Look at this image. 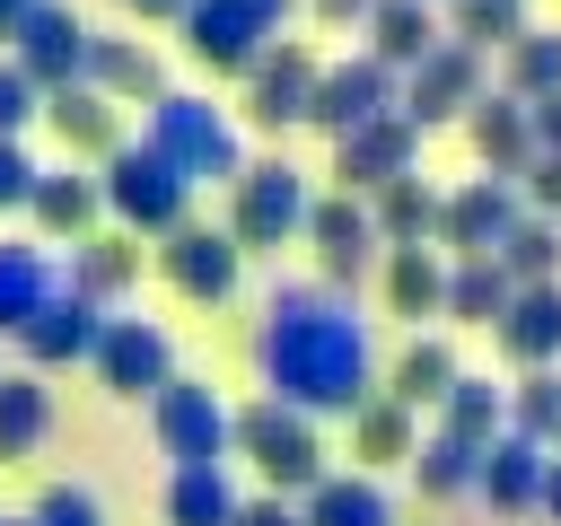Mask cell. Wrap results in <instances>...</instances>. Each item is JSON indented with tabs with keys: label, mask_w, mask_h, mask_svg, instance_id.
Returning a JSON list of instances; mask_svg holds the SVG:
<instances>
[{
	"label": "cell",
	"mask_w": 561,
	"mask_h": 526,
	"mask_svg": "<svg viewBox=\"0 0 561 526\" xmlns=\"http://www.w3.org/2000/svg\"><path fill=\"white\" fill-rule=\"evenodd\" d=\"M254 359H263V386L298 412H359L368 403V324L333 289H280Z\"/></svg>",
	"instance_id": "cell-1"
},
{
	"label": "cell",
	"mask_w": 561,
	"mask_h": 526,
	"mask_svg": "<svg viewBox=\"0 0 561 526\" xmlns=\"http://www.w3.org/2000/svg\"><path fill=\"white\" fill-rule=\"evenodd\" d=\"M149 149H158L184 184H228V175H245L228 114L202 105V96H158V105H149Z\"/></svg>",
	"instance_id": "cell-2"
},
{
	"label": "cell",
	"mask_w": 561,
	"mask_h": 526,
	"mask_svg": "<svg viewBox=\"0 0 561 526\" xmlns=\"http://www.w3.org/2000/svg\"><path fill=\"white\" fill-rule=\"evenodd\" d=\"M237 447H245V456L263 465V482H280V491H316V482H324L316 421H307L298 403H280V395H263V403L237 412Z\"/></svg>",
	"instance_id": "cell-3"
},
{
	"label": "cell",
	"mask_w": 561,
	"mask_h": 526,
	"mask_svg": "<svg viewBox=\"0 0 561 526\" xmlns=\"http://www.w3.org/2000/svg\"><path fill=\"white\" fill-rule=\"evenodd\" d=\"M289 9L298 0H184V35H193V53L210 70H254Z\"/></svg>",
	"instance_id": "cell-4"
},
{
	"label": "cell",
	"mask_w": 561,
	"mask_h": 526,
	"mask_svg": "<svg viewBox=\"0 0 561 526\" xmlns=\"http://www.w3.org/2000/svg\"><path fill=\"white\" fill-rule=\"evenodd\" d=\"M307 184H298V167H280V158H263V167H245L237 175V193H228V237L237 245H289L298 228H307Z\"/></svg>",
	"instance_id": "cell-5"
},
{
	"label": "cell",
	"mask_w": 561,
	"mask_h": 526,
	"mask_svg": "<svg viewBox=\"0 0 561 526\" xmlns=\"http://www.w3.org/2000/svg\"><path fill=\"white\" fill-rule=\"evenodd\" d=\"M228 438H237V412H228L210 386H193V377H167V386H158V447H167L175 465H219Z\"/></svg>",
	"instance_id": "cell-6"
},
{
	"label": "cell",
	"mask_w": 561,
	"mask_h": 526,
	"mask_svg": "<svg viewBox=\"0 0 561 526\" xmlns=\"http://www.w3.org/2000/svg\"><path fill=\"white\" fill-rule=\"evenodd\" d=\"M473 96H482V53L447 35L430 61H412V79H403V96H394V105H403V114L430 132V123H456V114H473Z\"/></svg>",
	"instance_id": "cell-7"
},
{
	"label": "cell",
	"mask_w": 561,
	"mask_h": 526,
	"mask_svg": "<svg viewBox=\"0 0 561 526\" xmlns=\"http://www.w3.org/2000/svg\"><path fill=\"white\" fill-rule=\"evenodd\" d=\"M394 96H403V88H394V70H386L377 53H359V61H333V70L316 79V105H307V123L342 140V132H359V123L394 114Z\"/></svg>",
	"instance_id": "cell-8"
},
{
	"label": "cell",
	"mask_w": 561,
	"mask_h": 526,
	"mask_svg": "<svg viewBox=\"0 0 561 526\" xmlns=\"http://www.w3.org/2000/svg\"><path fill=\"white\" fill-rule=\"evenodd\" d=\"M412 158H421V123H412V114H377V123H359V132L333 140V175H342V193H377V184L412 175Z\"/></svg>",
	"instance_id": "cell-9"
},
{
	"label": "cell",
	"mask_w": 561,
	"mask_h": 526,
	"mask_svg": "<svg viewBox=\"0 0 561 526\" xmlns=\"http://www.w3.org/2000/svg\"><path fill=\"white\" fill-rule=\"evenodd\" d=\"M105 202L131 219V228H184V175L140 140V149H123L114 158V175H105Z\"/></svg>",
	"instance_id": "cell-10"
},
{
	"label": "cell",
	"mask_w": 561,
	"mask_h": 526,
	"mask_svg": "<svg viewBox=\"0 0 561 526\" xmlns=\"http://www.w3.org/2000/svg\"><path fill=\"white\" fill-rule=\"evenodd\" d=\"M316 79H324V61H316L307 44H272V53L245 70V96H254L245 114H254V123H272V132H280V123H307Z\"/></svg>",
	"instance_id": "cell-11"
},
{
	"label": "cell",
	"mask_w": 561,
	"mask_h": 526,
	"mask_svg": "<svg viewBox=\"0 0 561 526\" xmlns=\"http://www.w3.org/2000/svg\"><path fill=\"white\" fill-rule=\"evenodd\" d=\"M517 219H526V210H517V184H508V175H482V184L447 193V210H438V237H447L456 254H500V237H508Z\"/></svg>",
	"instance_id": "cell-12"
},
{
	"label": "cell",
	"mask_w": 561,
	"mask_h": 526,
	"mask_svg": "<svg viewBox=\"0 0 561 526\" xmlns=\"http://www.w3.org/2000/svg\"><path fill=\"white\" fill-rule=\"evenodd\" d=\"M500 351L517 359V368H552L561 359V281H535V289H508V307H500Z\"/></svg>",
	"instance_id": "cell-13"
},
{
	"label": "cell",
	"mask_w": 561,
	"mask_h": 526,
	"mask_svg": "<svg viewBox=\"0 0 561 526\" xmlns=\"http://www.w3.org/2000/svg\"><path fill=\"white\" fill-rule=\"evenodd\" d=\"M307 237L324 245V281H333V298L359 281V263H368V237H377V219H368V202L359 193H324L316 210H307Z\"/></svg>",
	"instance_id": "cell-14"
},
{
	"label": "cell",
	"mask_w": 561,
	"mask_h": 526,
	"mask_svg": "<svg viewBox=\"0 0 561 526\" xmlns=\"http://www.w3.org/2000/svg\"><path fill=\"white\" fill-rule=\"evenodd\" d=\"M167 281L184 298H228L237 289V237L228 228H167Z\"/></svg>",
	"instance_id": "cell-15"
},
{
	"label": "cell",
	"mask_w": 561,
	"mask_h": 526,
	"mask_svg": "<svg viewBox=\"0 0 561 526\" xmlns=\"http://www.w3.org/2000/svg\"><path fill=\"white\" fill-rule=\"evenodd\" d=\"M96 368H105L114 395H158V386H167V333L140 324V316H114V324L96 333Z\"/></svg>",
	"instance_id": "cell-16"
},
{
	"label": "cell",
	"mask_w": 561,
	"mask_h": 526,
	"mask_svg": "<svg viewBox=\"0 0 561 526\" xmlns=\"http://www.w3.org/2000/svg\"><path fill=\"white\" fill-rule=\"evenodd\" d=\"M465 132H473V149H482L491 175H517V167L535 158V114H526V96H508V88H500V96L482 88L473 114H465Z\"/></svg>",
	"instance_id": "cell-17"
},
{
	"label": "cell",
	"mask_w": 561,
	"mask_h": 526,
	"mask_svg": "<svg viewBox=\"0 0 561 526\" xmlns=\"http://www.w3.org/2000/svg\"><path fill=\"white\" fill-rule=\"evenodd\" d=\"M543 473H552V456L535 447V438H517V430H500L491 447H482V500L491 508H543Z\"/></svg>",
	"instance_id": "cell-18"
},
{
	"label": "cell",
	"mask_w": 561,
	"mask_h": 526,
	"mask_svg": "<svg viewBox=\"0 0 561 526\" xmlns=\"http://www.w3.org/2000/svg\"><path fill=\"white\" fill-rule=\"evenodd\" d=\"M368 53H377L386 70L430 61V53H438V9H430V0H377V9H368Z\"/></svg>",
	"instance_id": "cell-19"
},
{
	"label": "cell",
	"mask_w": 561,
	"mask_h": 526,
	"mask_svg": "<svg viewBox=\"0 0 561 526\" xmlns=\"http://www.w3.org/2000/svg\"><path fill=\"white\" fill-rule=\"evenodd\" d=\"M438 210H447V202H438L421 175H394V184L368 193V219H377L386 245H430V237H438Z\"/></svg>",
	"instance_id": "cell-20"
},
{
	"label": "cell",
	"mask_w": 561,
	"mask_h": 526,
	"mask_svg": "<svg viewBox=\"0 0 561 526\" xmlns=\"http://www.w3.org/2000/svg\"><path fill=\"white\" fill-rule=\"evenodd\" d=\"M386 307L394 316H447V263L430 254V245H394L386 254Z\"/></svg>",
	"instance_id": "cell-21"
},
{
	"label": "cell",
	"mask_w": 561,
	"mask_h": 526,
	"mask_svg": "<svg viewBox=\"0 0 561 526\" xmlns=\"http://www.w3.org/2000/svg\"><path fill=\"white\" fill-rule=\"evenodd\" d=\"M298 517H307V526H394V508H386V491H377L368 473H324Z\"/></svg>",
	"instance_id": "cell-22"
},
{
	"label": "cell",
	"mask_w": 561,
	"mask_h": 526,
	"mask_svg": "<svg viewBox=\"0 0 561 526\" xmlns=\"http://www.w3.org/2000/svg\"><path fill=\"white\" fill-rule=\"evenodd\" d=\"M237 491H228V473L219 465H175V482H167V517L175 526H237Z\"/></svg>",
	"instance_id": "cell-23"
},
{
	"label": "cell",
	"mask_w": 561,
	"mask_h": 526,
	"mask_svg": "<svg viewBox=\"0 0 561 526\" xmlns=\"http://www.w3.org/2000/svg\"><path fill=\"white\" fill-rule=\"evenodd\" d=\"M351 438H359V456H368V465H412V447H421L412 403H394V395H368V403L351 412Z\"/></svg>",
	"instance_id": "cell-24"
},
{
	"label": "cell",
	"mask_w": 561,
	"mask_h": 526,
	"mask_svg": "<svg viewBox=\"0 0 561 526\" xmlns=\"http://www.w3.org/2000/svg\"><path fill=\"white\" fill-rule=\"evenodd\" d=\"M412 482H421L430 500H456V491H473V482H482V447H473V438H456V430H438V438H421V447H412Z\"/></svg>",
	"instance_id": "cell-25"
},
{
	"label": "cell",
	"mask_w": 561,
	"mask_h": 526,
	"mask_svg": "<svg viewBox=\"0 0 561 526\" xmlns=\"http://www.w3.org/2000/svg\"><path fill=\"white\" fill-rule=\"evenodd\" d=\"M508 289H517V281H508L491 254H465V263L447 272V316H465V324H500Z\"/></svg>",
	"instance_id": "cell-26"
},
{
	"label": "cell",
	"mask_w": 561,
	"mask_h": 526,
	"mask_svg": "<svg viewBox=\"0 0 561 526\" xmlns=\"http://www.w3.org/2000/svg\"><path fill=\"white\" fill-rule=\"evenodd\" d=\"M456 377H465L456 351H447L438 333H421V342H403V359H394V403H447Z\"/></svg>",
	"instance_id": "cell-27"
},
{
	"label": "cell",
	"mask_w": 561,
	"mask_h": 526,
	"mask_svg": "<svg viewBox=\"0 0 561 526\" xmlns=\"http://www.w3.org/2000/svg\"><path fill=\"white\" fill-rule=\"evenodd\" d=\"M438 412H447V430H456V438H473V447H491V438L508 430V386H491V377H456Z\"/></svg>",
	"instance_id": "cell-28"
},
{
	"label": "cell",
	"mask_w": 561,
	"mask_h": 526,
	"mask_svg": "<svg viewBox=\"0 0 561 526\" xmlns=\"http://www.w3.org/2000/svg\"><path fill=\"white\" fill-rule=\"evenodd\" d=\"M491 263H500L517 289H535V281H552V272H561V228H552V219H517V228L500 237V254H491Z\"/></svg>",
	"instance_id": "cell-29"
},
{
	"label": "cell",
	"mask_w": 561,
	"mask_h": 526,
	"mask_svg": "<svg viewBox=\"0 0 561 526\" xmlns=\"http://www.w3.org/2000/svg\"><path fill=\"white\" fill-rule=\"evenodd\" d=\"M508 96H561V35H543V26H526V35H508Z\"/></svg>",
	"instance_id": "cell-30"
},
{
	"label": "cell",
	"mask_w": 561,
	"mask_h": 526,
	"mask_svg": "<svg viewBox=\"0 0 561 526\" xmlns=\"http://www.w3.org/2000/svg\"><path fill=\"white\" fill-rule=\"evenodd\" d=\"M508 430L535 438V447L561 438V377H552V368H526V377L508 386Z\"/></svg>",
	"instance_id": "cell-31"
},
{
	"label": "cell",
	"mask_w": 561,
	"mask_h": 526,
	"mask_svg": "<svg viewBox=\"0 0 561 526\" xmlns=\"http://www.w3.org/2000/svg\"><path fill=\"white\" fill-rule=\"evenodd\" d=\"M26 61H35V70H79V61H88L79 18H70V9H26Z\"/></svg>",
	"instance_id": "cell-32"
},
{
	"label": "cell",
	"mask_w": 561,
	"mask_h": 526,
	"mask_svg": "<svg viewBox=\"0 0 561 526\" xmlns=\"http://www.w3.org/2000/svg\"><path fill=\"white\" fill-rule=\"evenodd\" d=\"M26 342H35V351H53V359L96 351V316H88L79 298H53V307H35V316H26Z\"/></svg>",
	"instance_id": "cell-33"
},
{
	"label": "cell",
	"mask_w": 561,
	"mask_h": 526,
	"mask_svg": "<svg viewBox=\"0 0 561 526\" xmlns=\"http://www.w3.org/2000/svg\"><path fill=\"white\" fill-rule=\"evenodd\" d=\"M456 18V44H508V35H526V0H456L447 9Z\"/></svg>",
	"instance_id": "cell-34"
},
{
	"label": "cell",
	"mask_w": 561,
	"mask_h": 526,
	"mask_svg": "<svg viewBox=\"0 0 561 526\" xmlns=\"http://www.w3.org/2000/svg\"><path fill=\"white\" fill-rule=\"evenodd\" d=\"M44 307V263L26 245H0V324H26Z\"/></svg>",
	"instance_id": "cell-35"
},
{
	"label": "cell",
	"mask_w": 561,
	"mask_h": 526,
	"mask_svg": "<svg viewBox=\"0 0 561 526\" xmlns=\"http://www.w3.org/2000/svg\"><path fill=\"white\" fill-rule=\"evenodd\" d=\"M88 70H96V79H114V88H131V96H158L149 53H131V44H88Z\"/></svg>",
	"instance_id": "cell-36"
},
{
	"label": "cell",
	"mask_w": 561,
	"mask_h": 526,
	"mask_svg": "<svg viewBox=\"0 0 561 526\" xmlns=\"http://www.w3.org/2000/svg\"><path fill=\"white\" fill-rule=\"evenodd\" d=\"M53 123H61L70 140H88V149H96V140H114V114H105L96 96H61V105H53Z\"/></svg>",
	"instance_id": "cell-37"
},
{
	"label": "cell",
	"mask_w": 561,
	"mask_h": 526,
	"mask_svg": "<svg viewBox=\"0 0 561 526\" xmlns=\"http://www.w3.org/2000/svg\"><path fill=\"white\" fill-rule=\"evenodd\" d=\"M517 184H526V202H535V210H552V219H561V149H535V158L517 167Z\"/></svg>",
	"instance_id": "cell-38"
},
{
	"label": "cell",
	"mask_w": 561,
	"mask_h": 526,
	"mask_svg": "<svg viewBox=\"0 0 561 526\" xmlns=\"http://www.w3.org/2000/svg\"><path fill=\"white\" fill-rule=\"evenodd\" d=\"M35 210H44L53 228H79V219L96 210V193H88V184H53V193H35Z\"/></svg>",
	"instance_id": "cell-39"
},
{
	"label": "cell",
	"mask_w": 561,
	"mask_h": 526,
	"mask_svg": "<svg viewBox=\"0 0 561 526\" xmlns=\"http://www.w3.org/2000/svg\"><path fill=\"white\" fill-rule=\"evenodd\" d=\"M26 175H35V167H26V158H18V149H9V140H0V210H9V202H26V193H35V184H26Z\"/></svg>",
	"instance_id": "cell-40"
},
{
	"label": "cell",
	"mask_w": 561,
	"mask_h": 526,
	"mask_svg": "<svg viewBox=\"0 0 561 526\" xmlns=\"http://www.w3.org/2000/svg\"><path fill=\"white\" fill-rule=\"evenodd\" d=\"M237 526H307V517H298L289 500H245V508H237Z\"/></svg>",
	"instance_id": "cell-41"
},
{
	"label": "cell",
	"mask_w": 561,
	"mask_h": 526,
	"mask_svg": "<svg viewBox=\"0 0 561 526\" xmlns=\"http://www.w3.org/2000/svg\"><path fill=\"white\" fill-rule=\"evenodd\" d=\"M53 526H96V500H79V491H53V508H44Z\"/></svg>",
	"instance_id": "cell-42"
},
{
	"label": "cell",
	"mask_w": 561,
	"mask_h": 526,
	"mask_svg": "<svg viewBox=\"0 0 561 526\" xmlns=\"http://www.w3.org/2000/svg\"><path fill=\"white\" fill-rule=\"evenodd\" d=\"M26 114H35V105H26V79H9V70H0V132H18Z\"/></svg>",
	"instance_id": "cell-43"
},
{
	"label": "cell",
	"mask_w": 561,
	"mask_h": 526,
	"mask_svg": "<svg viewBox=\"0 0 561 526\" xmlns=\"http://www.w3.org/2000/svg\"><path fill=\"white\" fill-rule=\"evenodd\" d=\"M526 114H535V149H561V96H535Z\"/></svg>",
	"instance_id": "cell-44"
},
{
	"label": "cell",
	"mask_w": 561,
	"mask_h": 526,
	"mask_svg": "<svg viewBox=\"0 0 561 526\" xmlns=\"http://www.w3.org/2000/svg\"><path fill=\"white\" fill-rule=\"evenodd\" d=\"M307 9H316L324 26H368V9H377V0H307Z\"/></svg>",
	"instance_id": "cell-45"
},
{
	"label": "cell",
	"mask_w": 561,
	"mask_h": 526,
	"mask_svg": "<svg viewBox=\"0 0 561 526\" xmlns=\"http://www.w3.org/2000/svg\"><path fill=\"white\" fill-rule=\"evenodd\" d=\"M88 272H96V281H131V245H96Z\"/></svg>",
	"instance_id": "cell-46"
},
{
	"label": "cell",
	"mask_w": 561,
	"mask_h": 526,
	"mask_svg": "<svg viewBox=\"0 0 561 526\" xmlns=\"http://www.w3.org/2000/svg\"><path fill=\"white\" fill-rule=\"evenodd\" d=\"M543 508L561 517V456H552V473H543Z\"/></svg>",
	"instance_id": "cell-47"
},
{
	"label": "cell",
	"mask_w": 561,
	"mask_h": 526,
	"mask_svg": "<svg viewBox=\"0 0 561 526\" xmlns=\"http://www.w3.org/2000/svg\"><path fill=\"white\" fill-rule=\"evenodd\" d=\"M140 18H184V0H131Z\"/></svg>",
	"instance_id": "cell-48"
},
{
	"label": "cell",
	"mask_w": 561,
	"mask_h": 526,
	"mask_svg": "<svg viewBox=\"0 0 561 526\" xmlns=\"http://www.w3.org/2000/svg\"><path fill=\"white\" fill-rule=\"evenodd\" d=\"M0 9H26V0H0Z\"/></svg>",
	"instance_id": "cell-49"
}]
</instances>
